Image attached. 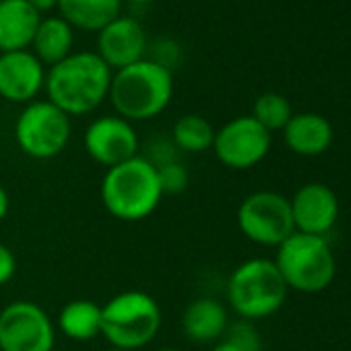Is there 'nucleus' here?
Returning a JSON list of instances; mask_svg holds the SVG:
<instances>
[{
    "label": "nucleus",
    "instance_id": "1",
    "mask_svg": "<svg viewBox=\"0 0 351 351\" xmlns=\"http://www.w3.org/2000/svg\"><path fill=\"white\" fill-rule=\"evenodd\" d=\"M112 75L97 52H75L50 66L44 89L48 101L66 116H83L108 99Z\"/></svg>",
    "mask_w": 351,
    "mask_h": 351
},
{
    "label": "nucleus",
    "instance_id": "2",
    "mask_svg": "<svg viewBox=\"0 0 351 351\" xmlns=\"http://www.w3.org/2000/svg\"><path fill=\"white\" fill-rule=\"evenodd\" d=\"M173 97V77L167 64L143 58L112 75L108 99L120 118L145 122L159 116Z\"/></svg>",
    "mask_w": 351,
    "mask_h": 351
},
{
    "label": "nucleus",
    "instance_id": "3",
    "mask_svg": "<svg viewBox=\"0 0 351 351\" xmlns=\"http://www.w3.org/2000/svg\"><path fill=\"white\" fill-rule=\"evenodd\" d=\"M99 193L106 211L118 221L128 223L151 217L163 199L157 167L143 155L110 167Z\"/></svg>",
    "mask_w": 351,
    "mask_h": 351
},
{
    "label": "nucleus",
    "instance_id": "4",
    "mask_svg": "<svg viewBox=\"0 0 351 351\" xmlns=\"http://www.w3.org/2000/svg\"><path fill=\"white\" fill-rule=\"evenodd\" d=\"M287 285L273 258H248L240 263L226 287L232 310L242 320H263L281 310L287 300Z\"/></svg>",
    "mask_w": 351,
    "mask_h": 351
},
{
    "label": "nucleus",
    "instance_id": "5",
    "mask_svg": "<svg viewBox=\"0 0 351 351\" xmlns=\"http://www.w3.org/2000/svg\"><path fill=\"white\" fill-rule=\"evenodd\" d=\"M161 328V308L145 291L116 293L101 306V337L116 349L147 347Z\"/></svg>",
    "mask_w": 351,
    "mask_h": 351
},
{
    "label": "nucleus",
    "instance_id": "6",
    "mask_svg": "<svg viewBox=\"0 0 351 351\" xmlns=\"http://www.w3.org/2000/svg\"><path fill=\"white\" fill-rule=\"evenodd\" d=\"M275 265L287 289L300 293L324 291L337 275V261L326 238L293 232L277 246Z\"/></svg>",
    "mask_w": 351,
    "mask_h": 351
},
{
    "label": "nucleus",
    "instance_id": "7",
    "mask_svg": "<svg viewBox=\"0 0 351 351\" xmlns=\"http://www.w3.org/2000/svg\"><path fill=\"white\" fill-rule=\"evenodd\" d=\"M71 116L54 104L32 101L23 108L15 122V141L32 159H52L60 155L71 141Z\"/></svg>",
    "mask_w": 351,
    "mask_h": 351
},
{
    "label": "nucleus",
    "instance_id": "8",
    "mask_svg": "<svg viewBox=\"0 0 351 351\" xmlns=\"http://www.w3.org/2000/svg\"><path fill=\"white\" fill-rule=\"evenodd\" d=\"M238 228L250 242L277 248L295 232L289 199L275 191L248 195L238 207Z\"/></svg>",
    "mask_w": 351,
    "mask_h": 351
},
{
    "label": "nucleus",
    "instance_id": "9",
    "mask_svg": "<svg viewBox=\"0 0 351 351\" xmlns=\"http://www.w3.org/2000/svg\"><path fill=\"white\" fill-rule=\"evenodd\" d=\"M56 328L50 314L29 300L0 310V351H52Z\"/></svg>",
    "mask_w": 351,
    "mask_h": 351
},
{
    "label": "nucleus",
    "instance_id": "10",
    "mask_svg": "<svg viewBox=\"0 0 351 351\" xmlns=\"http://www.w3.org/2000/svg\"><path fill=\"white\" fill-rule=\"evenodd\" d=\"M273 134L252 116H238L215 130L213 153L230 169H250L271 151Z\"/></svg>",
    "mask_w": 351,
    "mask_h": 351
},
{
    "label": "nucleus",
    "instance_id": "11",
    "mask_svg": "<svg viewBox=\"0 0 351 351\" xmlns=\"http://www.w3.org/2000/svg\"><path fill=\"white\" fill-rule=\"evenodd\" d=\"M83 143L87 155L108 169L138 155V134L132 122L120 116L95 118L87 126Z\"/></svg>",
    "mask_w": 351,
    "mask_h": 351
},
{
    "label": "nucleus",
    "instance_id": "12",
    "mask_svg": "<svg viewBox=\"0 0 351 351\" xmlns=\"http://www.w3.org/2000/svg\"><path fill=\"white\" fill-rule=\"evenodd\" d=\"M295 232L326 238L337 226L341 205L335 191L322 182H308L289 199Z\"/></svg>",
    "mask_w": 351,
    "mask_h": 351
},
{
    "label": "nucleus",
    "instance_id": "13",
    "mask_svg": "<svg viewBox=\"0 0 351 351\" xmlns=\"http://www.w3.org/2000/svg\"><path fill=\"white\" fill-rule=\"evenodd\" d=\"M46 85L44 64L32 50L0 54V97L13 104H32Z\"/></svg>",
    "mask_w": 351,
    "mask_h": 351
},
{
    "label": "nucleus",
    "instance_id": "14",
    "mask_svg": "<svg viewBox=\"0 0 351 351\" xmlns=\"http://www.w3.org/2000/svg\"><path fill=\"white\" fill-rule=\"evenodd\" d=\"M147 36L132 17H116L97 32V56L112 69L120 71L145 58Z\"/></svg>",
    "mask_w": 351,
    "mask_h": 351
},
{
    "label": "nucleus",
    "instance_id": "15",
    "mask_svg": "<svg viewBox=\"0 0 351 351\" xmlns=\"http://www.w3.org/2000/svg\"><path fill=\"white\" fill-rule=\"evenodd\" d=\"M40 21L42 15L27 0H3L0 3V54L29 50Z\"/></svg>",
    "mask_w": 351,
    "mask_h": 351
},
{
    "label": "nucleus",
    "instance_id": "16",
    "mask_svg": "<svg viewBox=\"0 0 351 351\" xmlns=\"http://www.w3.org/2000/svg\"><path fill=\"white\" fill-rule=\"evenodd\" d=\"M281 132L287 149L302 157H318L332 145L330 122L314 112L293 114Z\"/></svg>",
    "mask_w": 351,
    "mask_h": 351
},
{
    "label": "nucleus",
    "instance_id": "17",
    "mask_svg": "<svg viewBox=\"0 0 351 351\" xmlns=\"http://www.w3.org/2000/svg\"><path fill=\"white\" fill-rule=\"evenodd\" d=\"M230 318L221 302L213 298H199L191 302L182 314V330L193 343H215L228 330Z\"/></svg>",
    "mask_w": 351,
    "mask_h": 351
},
{
    "label": "nucleus",
    "instance_id": "18",
    "mask_svg": "<svg viewBox=\"0 0 351 351\" xmlns=\"http://www.w3.org/2000/svg\"><path fill=\"white\" fill-rule=\"evenodd\" d=\"M122 0H58L60 17L83 32H101L110 21L120 17Z\"/></svg>",
    "mask_w": 351,
    "mask_h": 351
},
{
    "label": "nucleus",
    "instance_id": "19",
    "mask_svg": "<svg viewBox=\"0 0 351 351\" xmlns=\"http://www.w3.org/2000/svg\"><path fill=\"white\" fill-rule=\"evenodd\" d=\"M73 27L62 17H46L40 21V27L32 42V52L42 64H58L73 54Z\"/></svg>",
    "mask_w": 351,
    "mask_h": 351
},
{
    "label": "nucleus",
    "instance_id": "20",
    "mask_svg": "<svg viewBox=\"0 0 351 351\" xmlns=\"http://www.w3.org/2000/svg\"><path fill=\"white\" fill-rule=\"evenodd\" d=\"M58 328L73 341H91L101 335V306L91 300H73L58 314Z\"/></svg>",
    "mask_w": 351,
    "mask_h": 351
},
{
    "label": "nucleus",
    "instance_id": "21",
    "mask_svg": "<svg viewBox=\"0 0 351 351\" xmlns=\"http://www.w3.org/2000/svg\"><path fill=\"white\" fill-rule=\"evenodd\" d=\"M171 141L176 149L184 153H205L213 147L215 128L199 114H184L171 128Z\"/></svg>",
    "mask_w": 351,
    "mask_h": 351
},
{
    "label": "nucleus",
    "instance_id": "22",
    "mask_svg": "<svg viewBox=\"0 0 351 351\" xmlns=\"http://www.w3.org/2000/svg\"><path fill=\"white\" fill-rule=\"evenodd\" d=\"M263 128H267L271 134L275 130H283L285 124L291 120L293 110L287 97L279 95V93H263L252 108L250 114Z\"/></svg>",
    "mask_w": 351,
    "mask_h": 351
},
{
    "label": "nucleus",
    "instance_id": "23",
    "mask_svg": "<svg viewBox=\"0 0 351 351\" xmlns=\"http://www.w3.org/2000/svg\"><path fill=\"white\" fill-rule=\"evenodd\" d=\"M155 167H157V178H159V186H161L163 197L165 195L173 197V195H180V193L186 191V186H189V171H186V167L180 161L169 159V161L159 163Z\"/></svg>",
    "mask_w": 351,
    "mask_h": 351
},
{
    "label": "nucleus",
    "instance_id": "24",
    "mask_svg": "<svg viewBox=\"0 0 351 351\" xmlns=\"http://www.w3.org/2000/svg\"><path fill=\"white\" fill-rule=\"evenodd\" d=\"M226 341L236 345L240 351H261L263 349V339L254 322L238 318L236 322L228 324V330L223 335Z\"/></svg>",
    "mask_w": 351,
    "mask_h": 351
},
{
    "label": "nucleus",
    "instance_id": "25",
    "mask_svg": "<svg viewBox=\"0 0 351 351\" xmlns=\"http://www.w3.org/2000/svg\"><path fill=\"white\" fill-rule=\"evenodd\" d=\"M17 273V258L13 254V250L0 242V287L7 285Z\"/></svg>",
    "mask_w": 351,
    "mask_h": 351
},
{
    "label": "nucleus",
    "instance_id": "26",
    "mask_svg": "<svg viewBox=\"0 0 351 351\" xmlns=\"http://www.w3.org/2000/svg\"><path fill=\"white\" fill-rule=\"evenodd\" d=\"M27 3H29L40 15L52 11V9H58V0H27Z\"/></svg>",
    "mask_w": 351,
    "mask_h": 351
},
{
    "label": "nucleus",
    "instance_id": "27",
    "mask_svg": "<svg viewBox=\"0 0 351 351\" xmlns=\"http://www.w3.org/2000/svg\"><path fill=\"white\" fill-rule=\"evenodd\" d=\"M9 209H11L9 193L5 191V186H3V184H0V221H5V217L9 215Z\"/></svg>",
    "mask_w": 351,
    "mask_h": 351
},
{
    "label": "nucleus",
    "instance_id": "28",
    "mask_svg": "<svg viewBox=\"0 0 351 351\" xmlns=\"http://www.w3.org/2000/svg\"><path fill=\"white\" fill-rule=\"evenodd\" d=\"M211 351H240V349H238L236 345H232L230 341H226V339H223V341L215 343V345L211 347Z\"/></svg>",
    "mask_w": 351,
    "mask_h": 351
},
{
    "label": "nucleus",
    "instance_id": "29",
    "mask_svg": "<svg viewBox=\"0 0 351 351\" xmlns=\"http://www.w3.org/2000/svg\"><path fill=\"white\" fill-rule=\"evenodd\" d=\"M128 3H132V5H151V3H155V0H128Z\"/></svg>",
    "mask_w": 351,
    "mask_h": 351
},
{
    "label": "nucleus",
    "instance_id": "30",
    "mask_svg": "<svg viewBox=\"0 0 351 351\" xmlns=\"http://www.w3.org/2000/svg\"><path fill=\"white\" fill-rule=\"evenodd\" d=\"M155 351H180V349H176V347H159Z\"/></svg>",
    "mask_w": 351,
    "mask_h": 351
},
{
    "label": "nucleus",
    "instance_id": "31",
    "mask_svg": "<svg viewBox=\"0 0 351 351\" xmlns=\"http://www.w3.org/2000/svg\"><path fill=\"white\" fill-rule=\"evenodd\" d=\"M106 351H128V349H116V347H110V349H106Z\"/></svg>",
    "mask_w": 351,
    "mask_h": 351
},
{
    "label": "nucleus",
    "instance_id": "32",
    "mask_svg": "<svg viewBox=\"0 0 351 351\" xmlns=\"http://www.w3.org/2000/svg\"><path fill=\"white\" fill-rule=\"evenodd\" d=\"M0 3H3V0H0Z\"/></svg>",
    "mask_w": 351,
    "mask_h": 351
}]
</instances>
